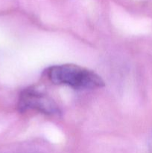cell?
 Segmentation results:
<instances>
[{"label":"cell","mask_w":152,"mask_h":153,"mask_svg":"<svg viewBox=\"0 0 152 153\" xmlns=\"http://www.w3.org/2000/svg\"><path fill=\"white\" fill-rule=\"evenodd\" d=\"M44 73L52 83L66 85L75 90L96 89L104 86V81L97 73L75 64L52 66Z\"/></svg>","instance_id":"1"},{"label":"cell","mask_w":152,"mask_h":153,"mask_svg":"<svg viewBox=\"0 0 152 153\" xmlns=\"http://www.w3.org/2000/svg\"><path fill=\"white\" fill-rule=\"evenodd\" d=\"M148 149H149V152H150V153H152V131H151V134L150 135V138H149Z\"/></svg>","instance_id":"3"},{"label":"cell","mask_w":152,"mask_h":153,"mask_svg":"<svg viewBox=\"0 0 152 153\" xmlns=\"http://www.w3.org/2000/svg\"><path fill=\"white\" fill-rule=\"evenodd\" d=\"M17 106L21 112L34 110L47 115L61 113L58 105L52 98L34 88H27L21 92Z\"/></svg>","instance_id":"2"}]
</instances>
